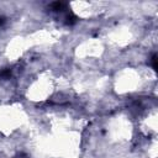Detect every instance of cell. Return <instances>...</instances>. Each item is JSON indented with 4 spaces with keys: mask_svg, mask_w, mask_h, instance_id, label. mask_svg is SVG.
<instances>
[{
    "mask_svg": "<svg viewBox=\"0 0 158 158\" xmlns=\"http://www.w3.org/2000/svg\"><path fill=\"white\" fill-rule=\"evenodd\" d=\"M152 64H153V68L157 69V57L156 56L152 57Z\"/></svg>",
    "mask_w": 158,
    "mask_h": 158,
    "instance_id": "6da1fadb",
    "label": "cell"
}]
</instances>
